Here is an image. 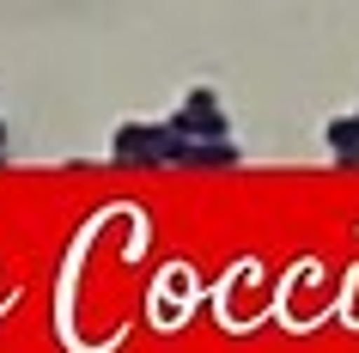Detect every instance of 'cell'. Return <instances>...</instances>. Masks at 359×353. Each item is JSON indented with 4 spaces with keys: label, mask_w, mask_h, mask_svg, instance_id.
<instances>
[{
    "label": "cell",
    "mask_w": 359,
    "mask_h": 353,
    "mask_svg": "<svg viewBox=\"0 0 359 353\" xmlns=\"http://www.w3.org/2000/svg\"><path fill=\"white\" fill-rule=\"evenodd\" d=\"M165 128L177 134L183 147H219V140H231L226 104H219V92H213V86H189V92H183V104L165 116Z\"/></svg>",
    "instance_id": "obj_1"
},
{
    "label": "cell",
    "mask_w": 359,
    "mask_h": 353,
    "mask_svg": "<svg viewBox=\"0 0 359 353\" xmlns=\"http://www.w3.org/2000/svg\"><path fill=\"white\" fill-rule=\"evenodd\" d=\"M110 152L128 165H183V140L165 122H122L110 134Z\"/></svg>",
    "instance_id": "obj_2"
},
{
    "label": "cell",
    "mask_w": 359,
    "mask_h": 353,
    "mask_svg": "<svg viewBox=\"0 0 359 353\" xmlns=\"http://www.w3.org/2000/svg\"><path fill=\"white\" fill-rule=\"evenodd\" d=\"M329 152H335L341 171H359V122L353 116H335L329 122Z\"/></svg>",
    "instance_id": "obj_3"
},
{
    "label": "cell",
    "mask_w": 359,
    "mask_h": 353,
    "mask_svg": "<svg viewBox=\"0 0 359 353\" xmlns=\"http://www.w3.org/2000/svg\"><path fill=\"white\" fill-rule=\"evenodd\" d=\"M244 159V152L231 147V140H219V147H183V165H208V171H231Z\"/></svg>",
    "instance_id": "obj_4"
},
{
    "label": "cell",
    "mask_w": 359,
    "mask_h": 353,
    "mask_svg": "<svg viewBox=\"0 0 359 353\" xmlns=\"http://www.w3.org/2000/svg\"><path fill=\"white\" fill-rule=\"evenodd\" d=\"M353 122H359V110H353Z\"/></svg>",
    "instance_id": "obj_5"
},
{
    "label": "cell",
    "mask_w": 359,
    "mask_h": 353,
    "mask_svg": "<svg viewBox=\"0 0 359 353\" xmlns=\"http://www.w3.org/2000/svg\"><path fill=\"white\" fill-rule=\"evenodd\" d=\"M0 159H6V152H0Z\"/></svg>",
    "instance_id": "obj_6"
}]
</instances>
